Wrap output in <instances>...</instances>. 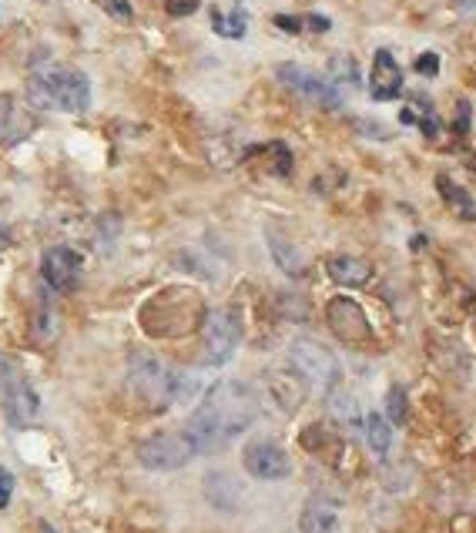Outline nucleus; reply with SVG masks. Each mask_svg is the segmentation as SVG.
Masks as SVG:
<instances>
[{"label": "nucleus", "instance_id": "nucleus-1", "mask_svg": "<svg viewBox=\"0 0 476 533\" xmlns=\"http://www.w3.org/2000/svg\"><path fill=\"white\" fill-rule=\"evenodd\" d=\"M259 420V396L242 379H222L202 396V403L188 416L185 433L192 436L198 453H215L242 436Z\"/></svg>", "mask_w": 476, "mask_h": 533}, {"label": "nucleus", "instance_id": "nucleus-2", "mask_svg": "<svg viewBox=\"0 0 476 533\" xmlns=\"http://www.w3.org/2000/svg\"><path fill=\"white\" fill-rule=\"evenodd\" d=\"M27 101L37 111L84 114L91 104V81L71 64H37L27 78Z\"/></svg>", "mask_w": 476, "mask_h": 533}, {"label": "nucleus", "instance_id": "nucleus-3", "mask_svg": "<svg viewBox=\"0 0 476 533\" xmlns=\"http://www.w3.org/2000/svg\"><path fill=\"white\" fill-rule=\"evenodd\" d=\"M128 383L135 389V396L155 413L161 409L185 403L192 396V376L165 363L155 352H135L128 363Z\"/></svg>", "mask_w": 476, "mask_h": 533}, {"label": "nucleus", "instance_id": "nucleus-4", "mask_svg": "<svg viewBox=\"0 0 476 533\" xmlns=\"http://www.w3.org/2000/svg\"><path fill=\"white\" fill-rule=\"evenodd\" d=\"M289 366L306 379L309 386H316L319 393H336L342 383V366H339L336 352L316 339H295L289 346Z\"/></svg>", "mask_w": 476, "mask_h": 533}, {"label": "nucleus", "instance_id": "nucleus-5", "mask_svg": "<svg viewBox=\"0 0 476 533\" xmlns=\"http://www.w3.org/2000/svg\"><path fill=\"white\" fill-rule=\"evenodd\" d=\"M0 396H4V416L14 430H27V426L37 423L41 399H37L34 386L27 383L24 369L14 359H0Z\"/></svg>", "mask_w": 476, "mask_h": 533}, {"label": "nucleus", "instance_id": "nucleus-6", "mask_svg": "<svg viewBox=\"0 0 476 533\" xmlns=\"http://www.w3.org/2000/svg\"><path fill=\"white\" fill-rule=\"evenodd\" d=\"M238 342H242V319L235 309L218 306L212 312H205L202 319V352H205V366H225L235 356Z\"/></svg>", "mask_w": 476, "mask_h": 533}, {"label": "nucleus", "instance_id": "nucleus-7", "mask_svg": "<svg viewBox=\"0 0 476 533\" xmlns=\"http://www.w3.org/2000/svg\"><path fill=\"white\" fill-rule=\"evenodd\" d=\"M195 456H198V446L192 443V436H188L185 430L182 433H155L138 446V463L155 473L182 470V466L192 463Z\"/></svg>", "mask_w": 476, "mask_h": 533}, {"label": "nucleus", "instance_id": "nucleus-8", "mask_svg": "<svg viewBox=\"0 0 476 533\" xmlns=\"http://www.w3.org/2000/svg\"><path fill=\"white\" fill-rule=\"evenodd\" d=\"M275 78H279L289 91L299 94V98L319 104V108H339L342 104L336 84L319 78L316 71L299 68V64H279V68H275Z\"/></svg>", "mask_w": 476, "mask_h": 533}, {"label": "nucleus", "instance_id": "nucleus-9", "mask_svg": "<svg viewBox=\"0 0 476 533\" xmlns=\"http://www.w3.org/2000/svg\"><path fill=\"white\" fill-rule=\"evenodd\" d=\"M242 466H245V473H249V477L265 480V483L285 480L292 473L289 453H285L282 446L272 443V440H252L249 446H245V450H242Z\"/></svg>", "mask_w": 476, "mask_h": 533}, {"label": "nucleus", "instance_id": "nucleus-10", "mask_svg": "<svg viewBox=\"0 0 476 533\" xmlns=\"http://www.w3.org/2000/svg\"><path fill=\"white\" fill-rule=\"evenodd\" d=\"M81 272H84L81 255L74 249H68V245H54V249L44 252L41 275L54 292H61V295L74 292L81 285Z\"/></svg>", "mask_w": 476, "mask_h": 533}, {"label": "nucleus", "instance_id": "nucleus-11", "mask_svg": "<svg viewBox=\"0 0 476 533\" xmlns=\"http://www.w3.org/2000/svg\"><path fill=\"white\" fill-rule=\"evenodd\" d=\"M326 319H329L332 332H336L342 342H352V346H359V342H369V336H373V329H369V319H366L363 306H359L356 299H346V295H336V299H329Z\"/></svg>", "mask_w": 476, "mask_h": 533}, {"label": "nucleus", "instance_id": "nucleus-12", "mask_svg": "<svg viewBox=\"0 0 476 533\" xmlns=\"http://www.w3.org/2000/svg\"><path fill=\"white\" fill-rule=\"evenodd\" d=\"M37 121L34 111H27L14 94H0V145L17 148L34 135Z\"/></svg>", "mask_w": 476, "mask_h": 533}, {"label": "nucleus", "instance_id": "nucleus-13", "mask_svg": "<svg viewBox=\"0 0 476 533\" xmlns=\"http://www.w3.org/2000/svg\"><path fill=\"white\" fill-rule=\"evenodd\" d=\"M399 91H403V71H399L396 57L386 47H379L373 54V64H369V94L376 101H393L399 98Z\"/></svg>", "mask_w": 476, "mask_h": 533}, {"label": "nucleus", "instance_id": "nucleus-14", "mask_svg": "<svg viewBox=\"0 0 476 533\" xmlns=\"http://www.w3.org/2000/svg\"><path fill=\"white\" fill-rule=\"evenodd\" d=\"M342 527V507L339 500L316 493L306 500V507L299 513V533H339Z\"/></svg>", "mask_w": 476, "mask_h": 533}, {"label": "nucleus", "instance_id": "nucleus-15", "mask_svg": "<svg viewBox=\"0 0 476 533\" xmlns=\"http://www.w3.org/2000/svg\"><path fill=\"white\" fill-rule=\"evenodd\" d=\"M326 272L332 282L349 285V289H359V285H366L373 279V265L366 259H356V255H329Z\"/></svg>", "mask_w": 476, "mask_h": 533}, {"label": "nucleus", "instance_id": "nucleus-16", "mask_svg": "<svg viewBox=\"0 0 476 533\" xmlns=\"http://www.w3.org/2000/svg\"><path fill=\"white\" fill-rule=\"evenodd\" d=\"M269 379H272L269 389H272L275 403H279L285 413H292V409L302 403V396H306V379L295 373V369L292 373H272Z\"/></svg>", "mask_w": 476, "mask_h": 533}, {"label": "nucleus", "instance_id": "nucleus-17", "mask_svg": "<svg viewBox=\"0 0 476 533\" xmlns=\"http://www.w3.org/2000/svg\"><path fill=\"white\" fill-rule=\"evenodd\" d=\"M205 497L212 507L218 510H235V503H238V483L228 477V473H208L205 477Z\"/></svg>", "mask_w": 476, "mask_h": 533}, {"label": "nucleus", "instance_id": "nucleus-18", "mask_svg": "<svg viewBox=\"0 0 476 533\" xmlns=\"http://www.w3.org/2000/svg\"><path fill=\"white\" fill-rule=\"evenodd\" d=\"M269 245H272V259L279 262V269L285 275H292V279H302V275H306V259H302V252L295 249L292 242H285L282 235L269 232Z\"/></svg>", "mask_w": 476, "mask_h": 533}, {"label": "nucleus", "instance_id": "nucleus-19", "mask_svg": "<svg viewBox=\"0 0 476 533\" xmlns=\"http://www.w3.org/2000/svg\"><path fill=\"white\" fill-rule=\"evenodd\" d=\"M363 430H366V443L376 456L389 453V443H393V423L386 420L383 413H366L363 416Z\"/></svg>", "mask_w": 476, "mask_h": 533}, {"label": "nucleus", "instance_id": "nucleus-20", "mask_svg": "<svg viewBox=\"0 0 476 533\" xmlns=\"http://www.w3.org/2000/svg\"><path fill=\"white\" fill-rule=\"evenodd\" d=\"M436 188H440V195H443V202L453 208L456 215L463 218V222H476V202L470 195L463 192L460 185L450 182V178H436Z\"/></svg>", "mask_w": 476, "mask_h": 533}, {"label": "nucleus", "instance_id": "nucleus-21", "mask_svg": "<svg viewBox=\"0 0 476 533\" xmlns=\"http://www.w3.org/2000/svg\"><path fill=\"white\" fill-rule=\"evenodd\" d=\"M212 27H215V34L228 37V41H238V37H245V27H249V17H245L242 11H232V14L212 11Z\"/></svg>", "mask_w": 476, "mask_h": 533}, {"label": "nucleus", "instance_id": "nucleus-22", "mask_svg": "<svg viewBox=\"0 0 476 533\" xmlns=\"http://www.w3.org/2000/svg\"><path fill=\"white\" fill-rule=\"evenodd\" d=\"M51 332H54V309L47 302V295L41 292V302H37V312H34V336L47 339Z\"/></svg>", "mask_w": 476, "mask_h": 533}, {"label": "nucleus", "instance_id": "nucleus-23", "mask_svg": "<svg viewBox=\"0 0 476 533\" xmlns=\"http://www.w3.org/2000/svg\"><path fill=\"white\" fill-rule=\"evenodd\" d=\"M94 7H101L104 14L114 17V21L128 24L131 17H135V11H131V0H91Z\"/></svg>", "mask_w": 476, "mask_h": 533}, {"label": "nucleus", "instance_id": "nucleus-24", "mask_svg": "<svg viewBox=\"0 0 476 533\" xmlns=\"http://www.w3.org/2000/svg\"><path fill=\"white\" fill-rule=\"evenodd\" d=\"M386 409H389V423H406V393L399 386L389 389V396H386Z\"/></svg>", "mask_w": 476, "mask_h": 533}, {"label": "nucleus", "instance_id": "nucleus-25", "mask_svg": "<svg viewBox=\"0 0 476 533\" xmlns=\"http://www.w3.org/2000/svg\"><path fill=\"white\" fill-rule=\"evenodd\" d=\"M11 497H14V477L0 466V510H7Z\"/></svg>", "mask_w": 476, "mask_h": 533}, {"label": "nucleus", "instance_id": "nucleus-26", "mask_svg": "<svg viewBox=\"0 0 476 533\" xmlns=\"http://www.w3.org/2000/svg\"><path fill=\"white\" fill-rule=\"evenodd\" d=\"M165 7H168L171 17H185V14L198 11V0H165Z\"/></svg>", "mask_w": 476, "mask_h": 533}, {"label": "nucleus", "instance_id": "nucleus-27", "mask_svg": "<svg viewBox=\"0 0 476 533\" xmlns=\"http://www.w3.org/2000/svg\"><path fill=\"white\" fill-rule=\"evenodd\" d=\"M416 71L426 74V78H433V74L440 71V57H436V54H420V57H416Z\"/></svg>", "mask_w": 476, "mask_h": 533}, {"label": "nucleus", "instance_id": "nucleus-28", "mask_svg": "<svg viewBox=\"0 0 476 533\" xmlns=\"http://www.w3.org/2000/svg\"><path fill=\"white\" fill-rule=\"evenodd\" d=\"M275 27H282V31H292V34H299L302 27H306V17H275Z\"/></svg>", "mask_w": 476, "mask_h": 533}, {"label": "nucleus", "instance_id": "nucleus-29", "mask_svg": "<svg viewBox=\"0 0 476 533\" xmlns=\"http://www.w3.org/2000/svg\"><path fill=\"white\" fill-rule=\"evenodd\" d=\"M460 4H463V7H473V4H476V0H460Z\"/></svg>", "mask_w": 476, "mask_h": 533}, {"label": "nucleus", "instance_id": "nucleus-30", "mask_svg": "<svg viewBox=\"0 0 476 533\" xmlns=\"http://www.w3.org/2000/svg\"><path fill=\"white\" fill-rule=\"evenodd\" d=\"M34 4H54V0H34Z\"/></svg>", "mask_w": 476, "mask_h": 533}]
</instances>
